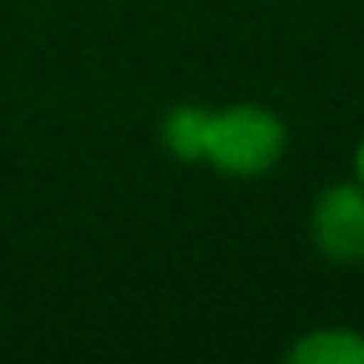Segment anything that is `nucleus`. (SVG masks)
Returning <instances> with one entry per match:
<instances>
[{
    "label": "nucleus",
    "instance_id": "nucleus-1",
    "mask_svg": "<svg viewBox=\"0 0 364 364\" xmlns=\"http://www.w3.org/2000/svg\"><path fill=\"white\" fill-rule=\"evenodd\" d=\"M282 146L286 125L268 107L240 104L211 114L204 157L229 175H261L282 157Z\"/></svg>",
    "mask_w": 364,
    "mask_h": 364
},
{
    "label": "nucleus",
    "instance_id": "nucleus-2",
    "mask_svg": "<svg viewBox=\"0 0 364 364\" xmlns=\"http://www.w3.org/2000/svg\"><path fill=\"white\" fill-rule=\"evenodd\" d=\"M311 225L325 257L343 264L364 261V186L353 182L328 186L314 204Z\"/></svg>",
    "mask_w": 364,
    "mask_h": 364
},
{
    "label": "nucleus",
    "instance_id": "nucleus-3",
    "mask_svg": "<svg viewBox=\"0 0 364 364\" xmlns=\"http://www.w3.org/2000/svg\"><path fill=\"white\" fill-rule=\"evenodd\" d=\"M293 364H364V336L350 328H318L307 332L293 350Z\"/></svg>",
    "mask_w": 364,
    "mask_h": 364
},
{
    "label": "nucleus",
    "instance_id": "nucleus-4",
    "mask_svg": "<svg viewBox=\"0 0 364 364\" xmlns=\"http://www.w3.org/2000/svg\"><path fill=\"white\" fill-rule=\"evenodd\" d=\"M208 125H211V111L182 104L168 114L164 122V143L186 161H200L204 146H208Z\"/></svg>",
    "mask_w": 364,
    "mask_h": 364
},
{
    "label": "nucleus",
    "instance_id": "nucleus-5",
    "mask_svg": "<svg viewBox=\"0 0 364 364\" xmlns=\"http://www.w3.org/2000/svg\"><path fill=\"white\" fill-rule=\"evenodd\" d=\"M353 164H357V178H360V186H364V143L357 146V161H353Z\"/></svg>",
    "mask_w": 364,
    "mask_h": 364
}]
</instances>
